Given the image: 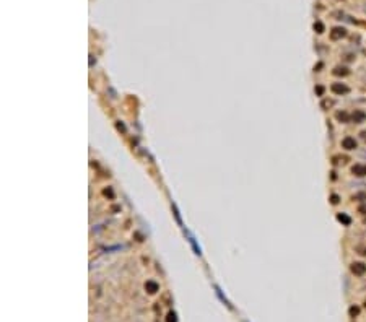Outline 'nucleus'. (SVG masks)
<instances>
[{"label":"nucleus","instance_id":"1","mask_svg":"<svg viewBox=\"0 0 366 322\" xmlns=\"http://www.w3.org/2000/svg\"><path fill=\"white\" fill-rule=\"evenodd\" d=\"M344 145L348 148V150H352V148H355V147H356V143H355V140H352V139H347V140L344 142Z\"/></svg>","mask_w":366,"mask_h":322},{"label":"nucleus","instance_id":"2","mask_svg":"<svg viewBox=\"0 0 366 322\" xmlns=\"http://www.w3.org/2000/svg\"><path fill=\"white\" fill-rule=\"evenodd\" d=\"M364 267H363V264H355V265H353V272H356V273H363L364 272Z\"/></svg>","mask_w":366,"mask_h":322},{"label":"nucleus","instance_id":"3","mask_svg":"<svg viewBox=\"0 0 366 322\" xmlns=\"http://www.w3.org/2000/svg\"><path fill=\"white\" fill-rule=\"evenodd\" d=\"M168 322H176V316H174V314H169V319H168Z\"/></svg>","mask_w":366,"mask_h":322}]
</instances>
